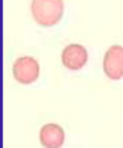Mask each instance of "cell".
Wrapping results in <instances>:
<instances>
[{
  "label": "cell",
  "mask_w": 123,
  "mask_h": 148,
  "mask_svg": "<svg viewBox=\"0 0 123 148\" xmlns=\"http://www.w3.org/2000/svg\"><path fill=\"white\" fill-rule=\"evenodd\" d=\"M63 0H32L30 11L35 21L45 27L57 24L63 15Z\"/></svg>",
  "instance_id": "1"
},
{
  "label": "cell",
  "mask_w": 123,
  "mask_h": 148,
  "mask_svg": "<svg viewBox=\"0 0 123 148\" xmlns=\"http://www.w3.org/2000/svg\"><path fill=\"white\" fill-rule=\"evenodd\" d=\"M12 74L17 82L23 85H30L39 77V64L32 56H21L14 62Z\"/></svg>",
  "instance_id": "2"
},
{
  "label": "cell",
  "mask_w": 123,
  "mask_h": 148,
  "mask_svg": "<svg viewBox=\"0 0 123 148\" xmlns=\"http://www.w3.org/2000/svg\"><path fill=\"white\" fill-rule=\"evenodd\" d=\"M102 68L108 79L120 80L123 77V47L111 45L104 55Z\"/></svg>",
  "instance_id": "3"
},
{
  "label": "cell",
  "mask_w": 123,
  "mask_h": 148,
  "mask_svg": "<svg viewBox=\"0 0 123 148\" xmlns=\"http://www.w3.org/2000/svg\"><path fill=\"white\" fill-rule=\"evenodd\" d=\"M87 50L81 44H69L62 51V64L72 71L83 68L87 62Z\"/></svg>",
  "instance_id": "4"
},
{
  "label": "cell",
  "mask_w": 123,
  "mask_h": 148,
  "mask_svg": "<svg viewBox=\"0 0 123 148\" xmlns=\"http://www.w3.org/2000/svg\"><path fill=\"white\" fill-rule=\"evenodd\" d=\"M39 140L44 148H60L65 142V132L59 124H45L39 132Z\"/></svg>",
  "instance_id": "5"
}]
</instances>
